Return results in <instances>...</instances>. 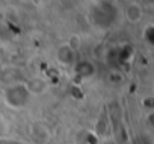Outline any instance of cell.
<instances>
[{
	"mask_svg": "<svg viewBox=\"0 0 154 144\" xmlns=\"http://www.w3.org/2000/svg\"><path fill=\"white\" fill-rule=\"evenodd\" d=\"M57 59H59V62L60 64H63V65H68L71 61H72V56H74V52L68 47V46H62V47H59V50H57Z\"/></svg>",
	"mask_w": 154,
	"mask_h": 144,
	"instance_id": "5b68a950",
	"label": "cell"
},
{
	"mask_svg": "<svg viewBox=\"0 0 154 144\" xmlns=\"http://www.w3.org/2000/svg\"><path fill=\"white\" fill-rule=\"evenodd\" d=\"M32 139L38 141V144H44L48 139V130L44 124H35L32 127Z\"/></svg>",
	"mask_w": 154,
	"mask_h": 144,
	"instance_id": "277c9868",
	"label": "cell"
},
{
	"mask_svg": "<svg viewBox=\"0 0 154 144\" xmlns=\"http://www.w3.org/2000/svg\"><path fill=\"white\" fill-rule=\"evenodd\" d=\"M125 17L130 23H137L142 18V8L139 3H130L125 9Z\"/></svg>",
	"mask_w": 154,
	"mask_h": 144,
	"instance_id": "3957f363",
	"label": "cell"
},
{
	"mask_svg": "<svg viewBox=\"0 0 154 144\" xmlns=\"http://www.w3.org/2000/svg\"><path fill=\"white\" fill-rule=\"evenodd\" d=\"M26 85V90L29 91L30 96H41L47 90V81L42 78H32Z\"/></svg>",
	"mask_w": 154,
	"mask_h": 144,
	"instance_id": "7a4b0ae2",
	"label": "cell"
},
{
	"mask_svg": "<svg viewBox=\"0 0 154 144\" xmlns=\"http://www.w3.org/2000/svg\"><path fill=\"white\" fill-rule=\"evenodd\" d=\"M5 102L6 105H9L11 108H23L29 99H30V94L29 91L26 90V85H21V84H12L9 85L6 90H5Z\"/></svg>",
	"mask_w": 154,
	"mask_h": 144,
	"instance_id": "6da1fadb",
	"label": "cell"
},
{
	"mask_svg": "<svg viewBox=\"0 0 154 144\" xmlns=\"http://www.w3.org/2000/svg\"><path fill=\"white\" fill-rule=\"evenodd\" d=\"M0 71H2V67H0Z\"/></svg>",
	"mask_w": 154,
	"mask_h": 144,
	"instance_id": "8992f818",
	"label": "cell"
}]
</instances>
